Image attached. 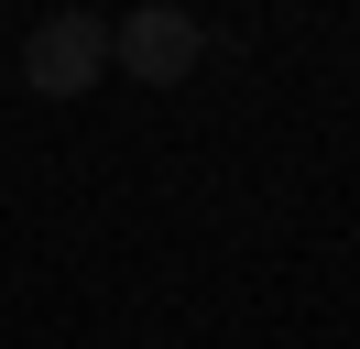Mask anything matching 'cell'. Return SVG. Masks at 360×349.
I'll use <instances>...</instances> for the list:
<instances>
[{
    "mask_svg": "<svg viewBox=\"0 0 360 349\" xmlns=\"http://www.w3.org/2000/svg\"><path fill=\"white\" fill-rule=\"evenodd\" d=\"M197 55H207V22L175 11V0H142V11L110 22V65H120L131 87H186V77H197Z\"/></svg>",
    "mask_w": 360,
    "mask_h": 349,
    "instance_id": "cell-1",
    "label": "cell"
},
{
    "mask_svg": "<svg viewBox=\"0 0 360 349\" xmlns=\"http://www.w3.org/2000/svg\"><path fill=\"white\" fill-rule=\"evenodd\" d=\"M98 77H110V22L98 11H44L22 33V87L33 99H88Z\"/></svg>",
    "mask_w": 360,
    "mask_h": 349,
    "instance_id": "cell-2",
    "label": "cell"
}]
</instances>
